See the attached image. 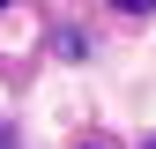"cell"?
I'll return each mask as SVG.
<instances>
[{"mask_svg": "<svg viewBox=\"0 0 156 149\" xmlns=\"http://www.w3.org/2000/svg\"><path fill=\"white\" fill-rule=\"evenodd\" d=\"M112 8H156V0H112Z\"/></svg>", "mask_w": 156, "mask_h": 149, "instance_id": "cell-1", "label": "cell"}, {"mask_svg": "<svg viewBox=\"0 0 156 149\" xmlns=\"http://www.w3.org/2000/svg\"><path fill=\"white\" fill-rule=\"evenodd\" d=\"M149 149H156V142H149Z\"/></svg>", "mask_w": 156, "mask_h": 149, "instance_id": "cell-4", "label": "cell"}, {"mask_svg": "<svg viewBox=\"0 0 156 149\" xmlns=\"http://www.w3.org/2000/svg\"><path fill=\"white\" fill-rule=\"evenodd\" d=\"M0 8H8V0H0Z\"/></svg>", "mask_w": 156, "mask_h": 149, "instance_id": "cell-3", "label": "cell"}, {"mask_svg": "<svg viewBox=\"0 0 156 149\" xmlns=\"http://www.w3.org/2000/svg\"><path fill=\"white\" fill-rule=\"evenodd\" d=\"M0 149H15V142H8V134H0Z\"/></svg>", "mask_w": 156, "mask_h": 149, "instance_id": "cell-2", "label": "cell"}]
</instances>
